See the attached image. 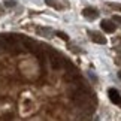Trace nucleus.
<instances>
[{"label":"nucleus","instance_id":"11","mask_svg":"<svg viewBox=\"0 0 121 121\" xmlns=\"http://www.w3.org/2000/svg\"><path fill=\"white\" fill-rule=\"evenodd\" d=\"M118 76H120V79H121V70H120V72H118Z\"/></svg>","mask_w":121,"mask_h":121},{"label":"nucleus","instance_id":"8","mask_svg":"<svg viewBox=\"0 0 121 121\" xmlns=\"http://www.w3.org/2000/svg\"><path fill=\"white\" fill-rule=\"evenodd\" d=\"M112 20H115L117 22H120V24H121V17H118V15H114V18H112Z\"/></svg>","mask_w":121,"mask_h":121},{"label":"nucleus","instance_id":"6","mask_svg":"<svg viewBox=\"0 0 121 121\" xmlns=\"http://www.w3.org/2000/svg\"><path fill=\"white\" fill-rule=\"evenodd\" d=\"M38 33L42 36H49L51 35V30L49 29H38Z\"/></svg>","mask_w":121,"mask_h":121},{"label":"nucleus","instance_id":"5","mask_svg":"<svg viewBox=\"0 0 121 121\" xmlns=\"http://www.w3.org/2000/svg\"><path fill=\"white\" fill-rule=\"evenodd\" d=\"M82 15L85 17L87 20H96V18L99 17V12H97L94 8H85L82 11Z\"/></svg>","mask_w":121,"mask_h":121},{"label":"nucleus","instance_id":"1","mask_svg":"<svg viewBox=\"0 0 121 121\" xmlns=\"http://www.w3.org/2000/svg\"><path fill=\"white\" fill-rule=\"evenodd\" d=\"M49 63H51V67H52L54 70H58V69H61V66H63V60L58 54H51L49 55Z\"/></svg>","mask_w":121,"mask_h":121},{"label":"nucleus","instance_id":"9","mask_svg":"<svg viewBox=\"0 0 121 121\" xmlns=\"http://www.w3.org/2000/svg\"><path fill=\"white\" fill-rule=\"evenodd\" d=\"M45 2L48 3V4H51V6H55V2H54V0H45Z\"/></svg>","mask_w":121,"mask_h":121},{"label":"nucleus","instance_id":"7","mask_svg":"<svg viewBox=\"0 0 121 121\" xmlns=\"http://www.w3.org/2000/svg\"><path fill=\"white\" fill-rule=\"evenodd\" d=\"M55 35H57V36H58V38H61L63 40H66V42L69 40V36H67V35H64V33H63V31H57V33H55Z\"/></svg>","mask_w":121,"mask_h":121},{"label":"nucleus","instance_id":"4","mask_svg":"<svg viewBox=\"0 0 121 121\" xmlns=\"http://www.w3.org/2000/svg\"><path fill=\"white\" fill-rule=\"evenodd\" d=\"M100 27L103 29V31H106V33H114L115 29H117V26H115V22L109 21V20H103L100 22Z\"/></svg>","mask_w":121,"mask_h":121},{"label":"nucleus","instance_id":"2","mask_svg":"<svg viewBox=\"0 0 121 121\" xmlns=\"http://www.w3.org/2000/svg\"><path fill=\"white\" fill-rule=\"evenodd\" d=\"M88 38H90L94 43H99V45H105L106 43V39L103 38V35H100L99 31H88Z\"/></svg>","mask_w":121,"mask_h":121},{"label":"nucleus","instance_id":"3","mask_svg":"<svg viewBox=\"0 0 121 121\" xmlns=\"http://www.w3.org/2000/svg\"><path fill=\"white\" fill-rule=\"evenodd\" d=\"M108 96H109V99H111L112 103L121 105V94H120L118 90H115V88H109V90H108Z\"/></svg>","mask_w":121,"mask_h":121},{"label":"nucleus","instance_id":"10","mask_svg":"<svg viewBox=\"0 0 121 121\" xmlns=\"http://www.w3.org/2000/svg\"><path fill=\"white\" fill-rule=\"evenodd\" d=\"M6 6H13V2H6Z\"/></svg>","mask_w":121,"mask_h":121},{"label":"nucleus","instance_id":"12","mask_svg":"<svg viewBox=\"0 0 121 121\" xmlns=\"http://www.w3.org/2000/svg\"><path fill=\"white\" fill-rule=\"evenodd\" d=\"M0 13H2V9H0Z\"/></svg>","mask_w":121,"mask_h":121}]
</instances>
